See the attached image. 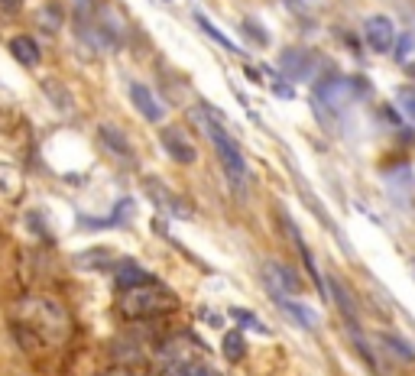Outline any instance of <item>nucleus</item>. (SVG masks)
Here are the masks:
<instances>
[{
  "label": "nucleus",
  "mask_w": 415,
  "mask_h": 376,
  "mask_svg": "<svg viewBox=\"0 0 415 376\" xmlns=\"http://www.w3.org/2000/svg\"><path fill=\"white\" fill-rule=\"evenodd\" d=\"M166 376H221L218 370L204 367V363H195V360H185V363H169Z\"/></svg>",
  "instance_id": "obj_14"
},
{
  "label": "nucleus",
  "mask_w": 415,
  "mask_h": 376,
  "mask_svg": "<svg viewBox=\"0 0 415 376\" xmlns=\"http://www.w3.org/2000/svg\"><path fill=\"white\" fill-rule=\"evenodd\" d=\"M195 20H198V26H201V29H204V33H208V36H211V39H214V42H218V46H224V49H231V52H240V49H237V46H234V39H227V36H224V33H221V29H218V26H214V23H211V20H208V16H204V14H198V16H195Z\"/></svg>",
  "instance_id": "obj_16"
},
{
  "label": "nucleus",
  "mask_w": 415,
  "mask_h": 376,
  "mask_svg": "<svg viewBox=\"0 0 415 376\" xmlns=\"http://www.w3.org/2000/svg\"><path fill=\"white\" fill-rule=\"evenodd\" d=\"M231 318L237 321V325H244V327H254V331H260V335H269V327L260 325V321L246 312V308H231Z\"/></svg>",
  "instance_id": "obj_19"
},
{
  "label": "nucleus",
  "mask_w": 415,
  "mask_h": 376,
  "mask_svg": "<svg viewBox=\"0 0 415 376\" xmlns=\"http://www.w3.org/2000/svg\"><path fill=\"white\" fill-rule=\"evenodd\" d=\"M143 282H156L146 269H140L136 263H120L117 266V286L120 289H130V286H143Z\"/></svg>",
  "instance_id": "obj_13"
},
{
  "label": "nucleus",
  "mask_w": 415,
  "mask_h": 376,
  "mask_svg": "<svg viewBox=\"0 0 415 376\" xmlns=\"http://www.w3.org/2000/svg\"><path fill=\"white\" fill-rule=\"evenodd\" d=\"M412 33H402L399 36V46H396V56H399L402 59V62H406V56H409V52H412Z\"/></svg>",
  "instance_id": "obj_22"
},
{
  "label": "nucleus",
  "mask_w": 415,
  "mask_h": 376,
  "mask_svg": "<svg viewBox=\"0 0 415 376\" xmlns=\"http://www.w3.org/2000/svg\"><path fill=\"white\" fill-rule=\"evenodd\" d=\"M396 36L399 33H396V26H393L389 16H370V20L364 23V39L373 52H393Z\"/></svg>",
  "instance_id": "obj_6"
},
{
  "label": "nucleus",
  "mask_w": 415,
  "mask_h": 376,
  "mask_svg": "<svg viewBox=\"0 0 415 376\" xmlns=\"http://www.w3.org/2000/svg\"><path fill=\"white\" fill-rule=\"evenodd\" d=\"M273 302H276V305L282 308V312L289 315V318L296 321L299 327H309V331H315V327L321 325V321H318V315L311 312L309 305H299V302H292V299H282V295H279V299H273Z\"/></svg>",
  "instance_id": "obj_11"
},
{
  "label": "nucleus",
  "mask_w": 415,
  "mask_h": 376,
  "mask_svg": "<svg viewBox=\"0 0 415 376\" xmlns=\"http://www.w3.org/2000/svg\"><path fill=\"white\" fill-rule=\"evenodd\" d=\"M159 139H162V149H166V153H169L176 162H182V166H191V162L198 159L195 143H191L182 130H176V127H166Z\"/></svg>",
  "instance_id": "obj_7"
},
{
  "label": "nucleus",
  "mask_w": 415,
  "mask_h": 376,
  "mask_svg": "<svg viewBox=\"0 0 415 376\" xmlns=\"http://www.w3.org/2000/svg\"><path fill=\"white\" fill-rule=\"evenodd\" d=\"M396 104H399V111L415 124V88H399V94H396Z\"/></svg>",
  "instance_id": "obj_20"
},
{
  "label": "nucleus",
  "mask_w": 415,
  "mask_h": 376,
  "mask_svg": "<svg viewBox=\"0 0 415 376\" xmlns=\"http://www.w3.org/2000/svg\"><path fill=\"white\" fill-rule=\"evenodd\" d=\"M244 33H246V39L256 42L260 49H266V46H269V33H266V29H263L256 20H244Z\"/></svg>",
  "instance_id": "obj_18"
},
{
  "label": "nucleus",
  "mask_w": 415,
  "mask_h": 376,
  "mask_svg": "<svg viewBox=\"0 0 415 376\" xmlns=\"http://www.w3.org/2000/svg\"><path fill=\"white\" fill-rule=\"evenodd\" d=\"M16 315V331L29 335L33 341H46V344H62L69 337V312H65L59 302L46 299V295H23L14 305Z\"/></svg>",
  "instance_id": "obj_1"
},
{
  "label": "nucleus",
  "mask_w": 415,
  "mask_h": 376,
  "mask_svg": "<svg viewBox=\"0 0 415 376\" xmlns=\"http://www.w3.org/2000/svg\"><path fill=\"white\" fill-rule=\"evenodd\" d=\"M279 65L289 78H299V81H302V78H311V71H315V65H318V56L309 49H302V46H292V49L282 52Z\"/></svg>",
  "instance_id": "obj_8"
},
{
  "label": "nucleus",
  "mask_w": 415,
  "mask_h": 376,
  "mask_svg": "<svg viewBox=\"0 0 415 376\" xmlns=\"http://www.w3.org/2000/svg\"><path fill=\"white\" fill-rule=\"evenodd\" d=\"M172 308H176V295L166 286H159V282L120 289V299H117V312L124 318H153V315L172 312Z\"/></svg>",
  "instance_id": "obj_2"
},
{
  "label": "nucleus",
  "mask_w": 415,
  "mask_h": 376,
  "mask_svg": "<svg viewBox=\"0 0 415 376\" xmlns=\"http://www.w3.org/2000/svg\"><path fill=\"white\" fill-rule=\"evenodd\" d=\"M383 344H386V347H393L396 354L399 357H406V360H415V347H409L406 341H402V337H393V335H383Z\"/></svg>",
  "instance_id": "obj_21"
},
{
  "label": "nucleus",
  "mask_w": 415,
  "mask_h": 376,
  "mask_svg": "<svg viewBox=\"0 0 415 376\" xmlns=\"http://www.w3.org/2000/svg\"><path fill=\"white\" fill-rule=\"evenodd\" d=\"M130 101H134V107L140 111V117L149 120V124H159V120L166 117V107H162V101L156 98L146 84L130 81Z\"/></svg>",
  "instance_id": "obj_9"
},
{
  "label": "nucleus",
  "mask_w": 415,
  "mask_h": 376,
  "mask_svg": "<svg viewBox=\"0 0 415 376\" xmlns=\"http://www.w3.org/2000/svg\"><path fill=\"white\" fill-rule=\"evenodd\" d=\"M39 23H43L49 33H56V29L62 26V7H59V4H49V7H43V10H39Z\"/></svg>",
  "instance_id": "obj_17"
},
{
  "label": "nucleus",
  "mask_w": 415,
  "mask_h": 376,
  "mask_svg": "<svg viewBox=\"0 0 415 376\" xmlns=\"http://www.w3.org/2000/svg\"><path fill=\"white\" fill-rule=\"evenodd\" d=\"M366 81L360 84V78H347V75H328V78H318L315 81V98L321 101L324 107L331 111H344L351 107L360 94H366Z\"/></svg>",
  "instance_id": "obj_4"
},
{
  "label": "nucleus",
  "mask_w": 415,
  "mask_h": 376,
  "mask_svg": "<svg viewBox=\"0 0 415 376\" xmlns=\"http://www.w3.org/2000/svg\"><path fill=\"white\" fill-rule=\"evenodd\" d=\"M98 137H101V143H104V147L111 149V153L124 156V159H130V156H134V149H130V139L124 137V133H120L117 127L101 124V127H98Z\"/></svg>",
  "instance_id": "obj_12"
},
{
  "label": "nucleus",
  "mask_w": 415,
  "mask_h": 376,
  "mask_svg": "<svg viewBox=\"0 0 415 376\" xmlns=\"http://www.w3.org/2000/svg\"><path fill=\"white\" fill-rule=\"evenodd\" d=\"M10 56H14L20 65L33 69V65H39L43 52H39V42H36L33 36H14V39H10Z\"/></svg>",
  "instance_id": "obj_10"
},
{
  "label": "nucleus",
  "mask_w": 415,
  "mask_h": 376,
  "mask_svg": "<svg viewBox=\"0 0 415 376\" xmlns=\"http://www.w3.org/2000/svg\"><path fill=\"white\" fill-rule=\"evenodd\" d=\"M263 282H266V289H269L273 299H279L282 292H286V295L302 292V279L292 272V266L276 263V259H266V263H263Z\"/></svg>",
  "instance_id": "obj_5"
},
{
  "label": "nucleus",
  "mask_w": 415,
  "mask_h": 376,
  "mask_svg": "<svg viewBox=\"0 0 415 376\" xmlns=\"http://www.w3.org/2000/svg\"><path fill=\"white\" fill-rule=\"evenodd\" d=\"M98 376H130L127 370H104V373H98Z\"/></svg>",
  "instance_id": "obj_23"
},
{
  "label": "nucleus",
  "mask_w": 415,
  "mask_h": 376,
  "mask_svg": "<svg viewBox=\"0 0 415 376\" xmlns=\"http://www.w3.org/2000/svg\"><path fill=\"white\" fill-rule=\"evenodd\" d=\"M244 354H246V341H244V335L240 331H231V335L224 337V357L227 360H244Z\"/></svg>",
  "instance_id": "obj_15"
},
{
  "label": "nucleus",
  "mask_w": 415,
  "mask_h": 376,
  "mask_svg": "<svg viewBox=\"0 0 415 376\" xmlns=\"http://www.w3.org/2000/svg\"><path fill=\"white\" fill-rule=\"evenodd\" d=\"M198 120H201L204 133L211 137L214 149H218L221 162H224V172H227V179H231V185H237L240 192H244V188H246V182H250V172H246L244 153H240V149L234 147V139L227 137V130H224V127H221V120H218V117H198Z\"/></svg>",
  "instance_id": "obj_3"
}]
</instances>
